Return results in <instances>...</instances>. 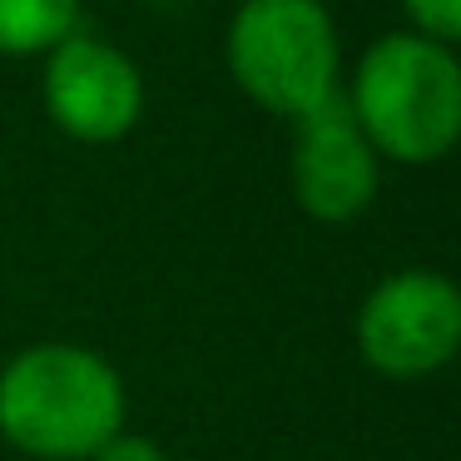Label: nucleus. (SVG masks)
Instances as JSON below:
<instances>
[{
  "label": "nucleus",
  "mask_w": 461,
  "mask_h": 461,
  "mask_svg": "<svg viewBox=\"0 0 461 461\" xmlns=\"http://www.w3.org/2000/svg\"><path fill=\"white\" fill-rule=\"evenodd\" d=\"M124 417L120 367L85 342H31L0 367V441L31 461H90Z\"/></svg>",
  "instance_id": "f257e3e1"
},
{
  "label": "nucleus",
  "mask_w": 461,
  "mask_h": 461,
  "mask_svg": "<svg viewBox=\"0 0 461 461\" xmlns=\"http://www.w3.org/2000/svg\"><path fill=\"white\" fill-rule=\"evenodd\" d=\"M342 104L382 164H437L461 134V60L456 45L417 31H387L352 65Z\"/></svg>",
  "instance_id": "f03ea898"
},
{
  "label": "nucleus",
  "mask_w": 461,
  "mask_h": 461,
  "mask_svg": "<svg viewBox=\"0 0 461 461\" xmlns=\"http://www.w3.org/2000/svg\"><path fill=\"white\" fill-rule=\"evenodd\" d=\"M223 65L249 104L298 124L342 95V41L322 0H239L223 25Z\"/></svg>",
  "instance_id": "7ed1b4c3"
},
{
  "label": "nucleus",
  "mask_w": 461,
  "mask_h": 461,
  "mask_svg": "<svg viewBox=\"0 0 461 461\" xmlns=\"http://www.w3.org/2000/svg\"><path fill=\"white\" fill-rule=\"evenodd\" d=\"M357 352L377 377L421 382L461 348V293L437 268H397L367 288L352 322Z\"/></svg>",
  "instance_id": "20e7f679"
},
{
  "label": "nucleus",
  "mask_w": 461,
  "mask_h": 461,
  "mask_svg": "<svg viewBox=\"0 0 461 461\" xmlns=\"http://www.w3.org/2000/svg\"><path fill=\"white\" fill-rule=\"evenodd\" d=\"M41 104L75 144H120L144 120V75L130 50L90 31H75L41 55Z\"/></svg>",
  "instance_id": "39448f33"
},
{
  "label": "nucleus",
  "mask_w": 461,
  "mask_h": 461,
  "mask_svg": "<svg viewBox=\"0 0 461 461\" xmlns=\"http://www.w3.org/2000/svg\"><path fill=\"white\" fill-rule=\"evenodd\" d=\"M288 189H293V203L312 223H328V229L357 223L377 203L382 159L367 144V134L357 130V120L348 114L342 95L293 124Z\"/></svg>",
  "instance_id": "423d86ee"
},
{
  "label": "nucleus",
  "mask_w": 461,
  "mask_h": 461,
  "mask_svg": "<svg viewBox=\"0 0 461 461\" xmlns=\"http://www.w3.org/2000/svg\"><path fill=\"white\" fill-rule=\"evenodd\" d=\"M80 31V0H0V55H50Z\"/></svg>",
  "instance_id": "0eeeda50"
},
{
  "label": "nucleus",
  "mask_w": 461,
  "mask_h": 461,
  "mask_svg": "<svg viewBox=\"0 0 461 461\" xmlns=\"http://www.w3.org/2000/svg\"><path fill=\"white\" fill-rule=\"evenodd\" d=\"M397 5L407 15V31L441 41V45L461 41V0H397Z\"/></svg>",
  "instance_id": "6e6552de"
},
{
  "label": "nucleus",
  "mask_w": 461,
  "mask_h": 461,
  "mask_svg": "<svg viewBox=\"0 0 461 461\" xmlns=\"http://www.w3.org/2000/svg\"><path fill=\"white\" fill-rule=\"evenodd\" d=\"M90 461H169V451H164L154 437H140V431L124 427V431H114Z\"/></svg>",
  "instance_id": "1a4fd4ad"
}]
</instances>
